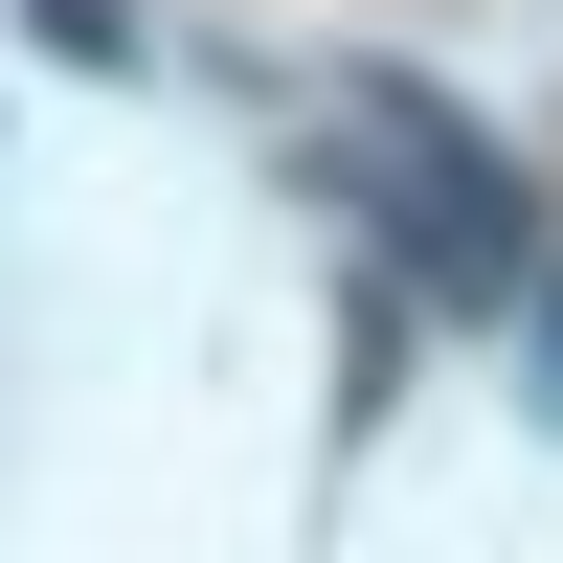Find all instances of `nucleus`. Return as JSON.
<instances>
[{"instance_id": "nucleus-1", "label": "nucleus", "mask_w": 563, "mask_h": 563, "mask_svg": "<svg viewBox=\"0 0 563 563\" xmlns=\"http://www.w3.org/2000/svg\"><path fill=\"white\" fill-rule=\"evenodd\" d=\"M339 158H361V249H384L429 316H519V294H541V180L496 158L451 90L361 68V90H339Z\"/></svg>"}, {"instance_id": "nucleus-2", "label": "nucleus", "mask_w": 563, "mask_h": 563, "mask_svg": "<svg viewBox=\"0 0 563 563\" xmlns=\"http://www.w3.org/2000/svg\"><path fill=\"white\" fill-rule=\"evenodd\" d=\"M541 384H563V294H541Z\"/></svg>"}]
</instances>
